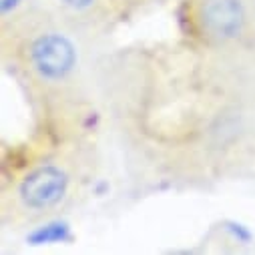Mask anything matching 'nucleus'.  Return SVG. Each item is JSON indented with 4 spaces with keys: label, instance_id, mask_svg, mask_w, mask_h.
<instances>
[{
    "label": "nucleus",
    "instance_id": "f257e3e1",
    "mask_svg": "<svg viewBox=\"0 0 255 255\" xmlns=\"http://www.w3.org/2000/svg\"><path fill=\"white\" fill-rule=\"evenodd\" d=\"M75 48L60 34H44L34 40L30 60L42 79L58 81L67 77L75 67Z\"/></svg>",
    "mask_w": 255,
    "mask_h": 255
},
{
    "label": "nucleus",
    "instance_id": "f03ea898",
    "mask_svg": "<svg viewBox=\"0 0 255 255\" xmlns=\"http://www.w3.org/2000/svg\"><path fill=\"white\" fill-rule=\"evenodd\" d=\"M67 191V175L56 167H40L20 185V199L32 209L56 205Z\"/></svg>",
    "mask_w": 255,
    "mask_h": 255
},
{
    "label": "nucleus",
    "instance_id": "7ed1b4c3",
    "mask_svg": "<svg viewBox=\"0 0 255 255\" xmlns=\"http://www.w3.org/2000/svg\"><path fill=\"white\" fill-rule=\"evenodd\" d=\"M203 28L215 38H233L243 24L239 0H207L201 8Z\"/></svg>",
    "mask_w": 255,
    "mask_h": 255
},
{
    "label": "nucleus",
    "instance_id": "20e7f679",
    "mask_svg": "<svg viewBox=\"0 0 255 255\" xmlns=\"http://www.w3.org/2000/svg\"><path fill=\"white\" fill-rule=\"evenodd\" d=\"M69 237V227L65 223H50V225H42L38 231H34L30 235V239L38 245V243H56V241H65Z\"/></svg>",
    "mask_w": 255,
    "mask_h": 255
},
{
    "label": "nucleus",
    "instance_id": "39448f33",
    "mask_svg": "<svg viewBox=\"0 0 255 255\" xmlns=\"http://www.w3.org/2000/svg\"><path fill=\"white\" fill-rule=\"evenodd\" d=\"M67 6H73V8H87L93 0H62Z\"/></svg>",
    "mask_w": 255,
    "mask_h": 255
},
{
    "label": "nucleus",
    "instance_id": "423d86ee",
    "mask_svg": "<svg viewBox=\"0 0 255 255\" xmlns=\"http://www.w3.org/2000/svg\"><path fill=\"white\" fill-rule=\"evenodd\" d=\"M18 4V0H2V10L4 12H8L10 8H14Z\"/></svg>",
    "mask_w": 255,
    "mask_h": 255
}]
</instances>
